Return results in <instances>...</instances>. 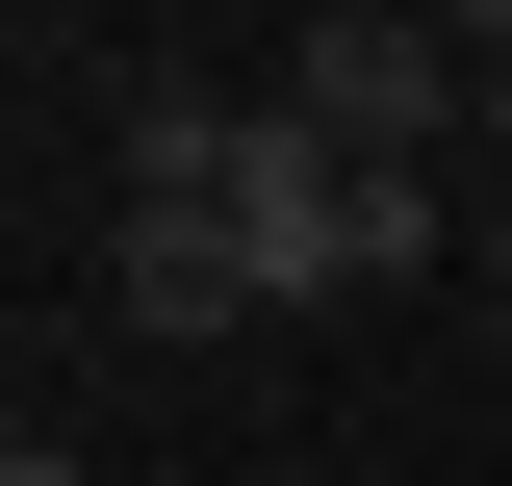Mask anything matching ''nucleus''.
Segmentation results:
<instances>
[{
  "instance_id": "obj_1",
  "label": "nucleus",
  "mask_w": 512,
  "mask_h": 486,
  "mask_svg": "<svg viewBox=\"0 0 512 486\" xmlns=\"http://www.w3.org/2000/svg\"><path fill=\"white\" fill-rule=\"evenodd\" d=\"M128 205H205V231L256 256V307H359V154H333L282 77H256V103H154L128 128Z\"/></svg>"
},
{
  "instance_id": "obj_2",
  "label": "nucleus",
  "mask_w": 512,
  "mask_h": 486,
  "mask_svg": "<svg viewBox=\"0 0 512 486\" xmlns=\"http://www.w3.org/2000/svg\"><path fill=\"white\" fill-rule=\"evenodd\" d=\"M282 103H308L333 154H384V180H461V128H487V26H436V0H333L308 52H282Z\"/></svg>"
},
{
  "instance_id": "obj_3",
  "label": "nucleus",
  "mask_w": 512,
  "mask_h": 486,
  "mask_svg": "<svg viewBox=\"0 0 512 486\" xmlns=\"http://www.w3.org/2000/svg\"><path fill=\"white\" fill-rule=\"evenodd\" d=\"M128 333H256V256L205 205H128Z\"/></svg>"
},
{
  "instance_id": "obj_4",
  "label": "nucleus",
  "mask_w": 512,
  "mask_h": 486,
  "mask_svg": "<svg viewBox=\"0 0 512 486\" xmlns=\"http://www.w3.org/2000/svg\"><path fill=\"white\" fill-rule=\"evenodd\" d=\"M461 180H512V26H487V128H461Z\"/></svg>"
},
{
  "instance_id": "obj_5",
  "label": "nucleus",
  "mask_w": 512,
  "mask_h": 486,
  "mask_svg": "<svg viewBox=\"0 0 512 486\" xmlns=\"http://www.w3.org/2000/svg\"><path fill=\"white\" fill-rule=\"evenodd\" d=\"M0 486H103V461H77V435H0Z\"/></svg>"
}]
</instances>
